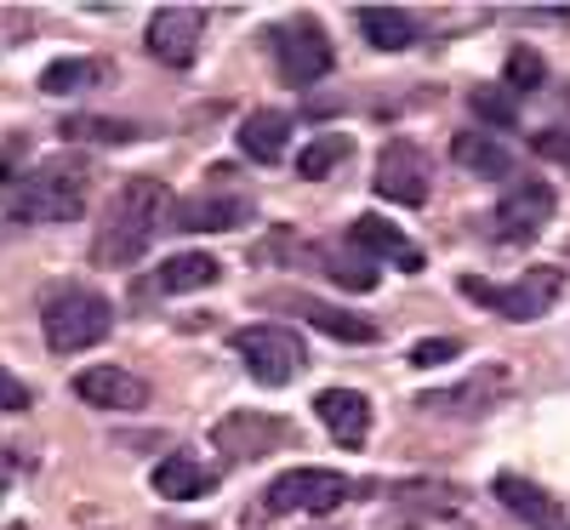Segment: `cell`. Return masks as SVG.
Masks as SVG:
<instances>
[{"label":"cell","instance_id":"cell-1","mask_svg":"<svg viewBox=\"0 0 570 530\" xmlns=\"http://www.w3.org/2000/svg\"><path fill=\"white\" fill-rule=\"evenodd\" d=\"M171 217V195L160 177H126L115 195H109V212H104V228L91 239V257L104 268H126L149 252V239L166 228Z\"/></svg>","mask_w":570,"mask_h":530},{"label":"cell","instance_id":"cell-2","mask_svg":"<svg viewBox=\"0 0 570 530\" xmlns=\"http://www.w3.org/2000/svg\"><path fill=\"white\" fill-rule=\"evenodd\" d=\"M40 331H46V349L52 354H86L115 331V308L91 285H52L40 297Z\"/></svg>","mask_w":570,"mask_h":530},{"label":"cell","instance_id":"cell-3","mask_svg":"<svg viewBox=\"0 0 570 530\" xmlns=\"http://www.w3.org/2000/svg\"><path fill=\"white\" fill-rule=\"evenodd\" d=\"M0 206H7V217H18V223H75L86 212V166L46 160L29 177H12Z\"/></svg>","mask_w":570,"mask_h":530},{"label":"cell","instance_id":"cell-4","mask_svg":"<svg viewBox=\"0 0 570 530\" xmlns=\"http://www.w3.org/2000/svg\"><path fill=\"white\" fill-rule=\"evenodd\" d=\"M559 292H564V274L548 268V263L531 268V274H519L513 285H491V279H480V274H462V297L480 303V308H491V314H502V320H513V325L542 320V314L559 303Z\"/></svg>","mask_w":570,"mask_h":530},{"label":"cell","instance_id":"cell-5","mask_svg":"<svg viewBox=\"0 0 570 530\" xmlns=\"http://www.w3.org/2000/svg\"><path fill=\"white\" fill-rule=\"evenodd\" d=\"M234 354L246 360V371L263 382V389H285V382H297L303 365H308V349L292 325H246L234 331Z\"/></svg>","mask_w":570,"mask_h":530},{"label":"cell","instance_id":"cell-6","mask_svg":"<svg viewBox=\"0 0 570 530\" xmlns=\"http://www.w3.org/2000/svg\"><path fill=\"white\" fill-rule=\"evenodd\" d=\"M268 52L279 63V75L292 86H314L331 75V63H337V52H331V35L320 29V18H285L268 29Z\"/></svg>","mask_w":570,"mask_h":530},{"label":"cell","instance_id":"cell-7","mask_svg":"<svg viewBox=\"0 0 570 530\" xmlns=\"http://www.w3.org/2000/svg\"><path fill=\"white\" fill-rule=\"evenodd\" d=\"M354 497V479L337 468H292L268 485V513H337Z\"/></svg>","mask_w":570,"mask_h":530},{"label":"cell","instance_id":"cell-8","mask_svg":"<svg viewBox=\"0 0 570 530\" xmlns=\"http://www.w3.org/2000/svg\"><path fill=\"white\" fill-rule=\"evenodd\" d=\"M297 440V428L274 416V411H228L217 428H212V445L228 457V462H263L274 451H285Z\"/></svg>","mask_w":570,"mask_h":530},{"label":"cell","instance_id":"cell-9","mask_svg":"<svg viewBox=\"0 0 570 530\" xmlns=\"http://www.w3.org/2000/svg\"><path fill=\"white\" fill-rule=\"evenodd\" d=\"M371 188L394 206H428V195H434V166H428L422 143L416 137H389L383 155H376V183Z\"/></svg>","mask_w":570,"mask_h":530},{"label":"cell","instance_id":"cell-10","mask_svg":"<svg viewBox=\"0 0 570 530\" xmlns=\"http://www.w3.org/2000/svg\"><path fill=\"white\" fill-rule=\"evenodd\" d=\"M553 188L542 183V177H513L508 188H502V200H497V212H491V228H497V239H531V234H542V223L553 217Z\"/></svg>","mask_w":570,"mask_h":530},{"label":"cell","instance_id":"cell-11","mask_svg":"<svg viewBox=\"0 0 570 530\" xmlns=\"http://www.w3.org/2000/svg\"><path fill=\"white\" fill-rule=\"evenodd\" d=\"M200 40H206V12L195 7H166L149 18V35H142V46H149V58L166 63V69H188L200 58Z\"/></svg>","mask_w":570,"mask_h":530},{"label":"cell","instance_id":"cell-12","mask_svg":"<svg viewBox=\"0 0 570 530\" xmlns=\"http://www.w3.org/2000/svg\"><path fill=\"white\" fill-rule=\"evenodd\" d=\"M268 308H285V314H303L314 331H325V336H337V343H376V336H383V331H376V320H365V314H348V308H331V303H320V297H303V292H292V297H285V292H274V297H263Z\"/></svg>","mask_w":570,"mask_h":530},{"label":"cell","instance_id":"cell-13","mask_svg":"<svg viewBox=\"0 0 570 530\" xmlns=\"http://www.w3.org/2000/svg\"><path fill=\"white\" fill-rule=\"evenodd\" d=\"M75 394L86 405H98V411H142L149 405V382L120 371V365H86L75 376Z\"/></svg>","mask_w":570,"mask_h":530},{"label":"cell","instance_id":"cell-14","mask_svg":"<svg viewBox=\"0 0 570 530\" xmlns=\"http://www.w3.org/2000/svg\"><path fill=\"white\" fill-rule=\"evenodd\" d=\"M513 389L508 382V371L502 365H491V371H480V376H468V382H456V389H440V394H422L416 400V411H451V416H485L502 394Z\"/></svg>","mask_w":570,"mask_h":530},{"label":"cell","instance_id":"cell-15","mask_svg":"<svg viewBox=\"0 0 570 530\" xmlns=\"http://www.w3.org/2000/svg\"><path fill=\"white\" fill-rule=\"evenodd\" d=\"M252 223V195H195L171 206V228H188V234H228V228H246Z\"/></svg>","mask_w":570,"mask_h":530},{"label":"cell","instance_id":"cell-16","mask_svg":"<svg viewBox=\"0 0 570 530\" xmlns=\"http://www.w3.org/2000/svg\"><path fill=\"white\" fill-rule=\"evenodd\" d=\"M314 411H320L325 433H331L343 451H360V445H365V433H371V400H365L360 389H325V394L314 400Z\"/></svg>","mask_w":570,"mask_h":530},{"label":"cell","instance_id":"cell-17","mask_svg":"<svg viewBox=\"0 0 570 530\" xmlns=\"http://www.w3.org/2000/svg\"><path fill=\"white\" fill-rule=\"evenodd\" d=\"M497 502H502L519 524H531V530H570L564 508H559L542 485H531V479H519V473H497Z\"/></svg>","mask_w":570,"mask_h":530},{"label":"cell","instance_id":"cell-18","mask_svg":"<svg viewBox=\"0 0 570 530\" xmlns=\"http://www.w3.org/2000/svg\"><path fill=\"white\" fill-rule=\"evenodd\" d=\"M240 155H252L257 166H279L292 155V115L285 109H252L240 120Z\"/></svg>","mask_w":570,"mask_h":530},{"label":"cell","instance_id":"cell-19","mask_svg":"<svg viewBox=\"0 0 570 530\" xmlns=\"http://www.w3.org/2000/svg\"><path fill=\"white\" fill-rule=\"evenodd\" d=\"M223 279V263L212 252H183V257H166L155 274H149V292L155 297H183V292H206V285Z\"/></svg>","mask_w":570,"mask_h":530},{"label":"cell","instance_id":"cell-20","mask_svg":"<svg viewBox=\"0 0 570 530\" xmlns=\"http://www.w3.org/2000/svg\"><path fill=\"white\" fill-rule=\"evenodd\" d=\"M348 246H354V252H365L371 263H376V257H383V263H400L405 274H416V268H422V252L411 246V239H405L394 223H383V217H360V223H354V234H348Z\"/></svg>","mask_w":570,"mask_h":530},{"label":"cell","instance_id":"cell-21","mask_svg":"<svg viewBox=\"0 0 570 530\" xmlns=\"http://www.w3.org/2000/svg\"><path fill=\"white\" fill-rule=\"evenodd\" d=\"M212 491H217V473L200 457H166L155 468V497L160 502H200Z\"/></svg>","mask_w":570,"mask_h":530},{"label":"cell","instance_id":"cell-22","mask_svg":"<svg viewBox=\"0 0 570 530\" xmlns=\"http://www.w3.org/2000/svg\"><path fill=\"white\" fill-rule=\"evenodd\" d=\"M451 160L473 177H513V155L502 149L497 137H480V131H456L451 137Z\"/></svg>","mask_w":570,"mask_h":530},{"label":"cell","instance_id":"cell-23","mask_svg":"<svg viewBox=\"0 0 570 530\" xmlns=\"http://www.w3.org/2000/svg\"><path fill=\"white\" fill-rule=\"evenodd\" d=\"M354 23H360V35L376 46V52H405V46H416V18H411V12H394V7H365Z\"/></svg>","mask_w":570,"mask_h":530},{"label":"cell","instance_id":"cell-24","mask_svg":"<svg viewBox=\"0 0 570 530\" xmlns=\"http://www.w3.org/2000/svg\"><path fill=\"white\" fill-rule=\"evenodd\" d=\"M109 75L104 58H58L52 69L40 75V91L46 98H69V91H86V86H98Z\"/></svg>","mask_w":570,"mask_h":530},{"label":"cell","instance_id":"cell-25","mask_svg":"<svg viewBox=\"0 0 570 530\" xmlns=\"http://www.w3.org/2000/svg\"><path fill=\"white\" fill-rule=\"evenodd\" d=\"M331 274L325 279H337V285H348V292H371V285H376V263L365 257V252H337V246H325V252H314Z\"/></svg>","mask_w":570,"mask_h":530},{"label":"cell","instance_id":"cell-26","mask_svg":"<svg viewBox=\"0 0 570 530\" xmlns=\"http://www.w3.org/2000/svg\"><path fill=\"white\" fill-rule=\"evenodd\" d=\"M348 155H354V143H348V137H337V131H331V137H314L308 149L297 155V171H303L308 183H320V177H331V171H337V166H343Z\"/></svg>","mask_w":570,"mask_h":530},{"label":"cell","instance_id":"cell-27","mask_svg":"<svg viewBox=\"0 0 570 530\" xmlns=\"http://www.w3.org/2000/svg\"><path fill=\"white\" fill-rule=\"evenodd\" d=\"M63 137H86V143H137L142 137V126L137 120H104V115H75V120H63Z\"/></svg>","mask_w":570,"mask_h":530},{"label":"cell","instance_id":"cell-28","mask_svg":"<svg viewBox=\"0 0 570 530\" xmlns=\"http://www.w3.org/2000/svg\"><path fill=\"white\" fill-rule=\"evenodd\" d=\"M468 104H473V115L491 120V126H513V120H519V98H508L502 86H473Z\"/></svg>","mask_w":570,"mask_h":530},{"label":"cell","instance_id":"cell-29","mask_svg":"<svg viewBox=\"0 0 570 530\" xmlns=\"http://www.w3.org/2000/svg\"><path fill=\"white\" fill-rule=\"evenodd\" d=\"M542 58L531 52V46H513V52H508V91H513V98H519V91H537L542 86Z\"/></svg>","mask_w":570,"mask_h":530},{"label":"cell","instance_id":"cell-30","mask_svg":"<svg viewBox=\"0 0 570 530\" xmlns=\"http://www.w3.org/2000/svg\"><path fill=\"white\" fill-rule=\"evenodd\" d=\"M456 354H462L456 336H428V343L411 349V365H445V360H456Z\"/></svg>","mask_w":570,"mask_h":530},{"label":"cell","instance_id":"cell-31","mask_svg":"<svg viewBox=\"0 0 570 530\" xmlns=\"http://www.w3.org/2000/svg\"><path fill=\"white\" fill-rule=\"evenodd\" d=\"M29 405H35V394L23 389L7 365H0V411H29Z\"/></svg>","mask_w":570,"mask_h":530},{"label":"cell","instance_id":"cell-32","mask_svg":"<svg viewBox=\"0 0 570 530\" xmlns=\"http://www.w3.org/2000/svg\"><path fill=\"white\" fill-rule=\"evenodd\" d=\"M537 155H553V160H570V137H564V131H537Z\"/></svg>","mask_w":570,"mask_h":530},{"label":"cell","instance_id":"cell-33","mask_svg":"<svg viewBox=\"0 0 570 530\" xmlns=\"http://www.w3.org/2000/svg\"><path fill=\"white\" fill-rule=\"evenodd\" d=\"M0 491H7V479H0Z\"/></svg>","mask_w":570,"mask_h":530}]
</instances>
